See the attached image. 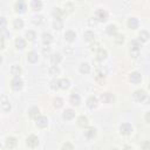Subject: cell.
Listing matches in <instances>:
<instances>
[{
  "instance_id": "24",
  "label": "cell",
  "mask_w": 150,
  "mask_h": 150,
  "mask_svg": "<svg viewBox=\"0 0 150 150\" xmlns=\"http://www.w3.org/2000/svg\"><path fill=\"white\" fill-rule=\"evenodd\" d=\"M83 38H84L86 41L93 42V41H95V33H94L93 30H87V32H84Z\"/></svg>"
},
{
  "instance_id": "1",
  "label": "cell",
  "mask_w": 150,
  "mask_h": 150,
  "mask_svg": "<svg viewBox=\"0 0 150 150\" xmlns=\"http://www.w3.org/2000/svg\"><path fill=\"white\" fill-rule=\"evenodd\" d=\"M141 41L139 40H132L130 42V54L132 57H138L139 54V49H141Z\"/></svg>"
},
{
  "instance_id": "15",
  "label": "cell",
  "mask_w": 150,
  "mask_h": 150,
  "mask_svg": "<svg viewBox=\"0 0 150 150\" xmlns=\"http://www.w3.org/2000/svg\"><path fill=\"white\" fill-rule=\"evenodd\" d=\"M74 116H75V111H74L73 109H66V110L63 111V114H62L63 120H67V121L73 120V118H74Z\"/></svg>"
},
{
  "instance_id": "16",
  "label": "cell",
  "mask_w": 150,
  "mask_h": 150,
  "mask_svg": "<svg viewBox=\"0 0 150 150\" xmlns=\"http://www.w3.org/2000/svg\"><path fill=\"white\" fill-rule=\"evenodd\" d=\"M84 136H86L88 139L94 138V137L96 136V129H95L94 127H89V128H87L86 131H84Z\"/></svg>"
},
{
  "instance_id": "33",
  "label": "cell",
  "mask_w": 150,
  "mask_h": 150,
  "mask_svg": "<svg viewBox=\"0 0 150 150\" xmlns=\"http://www.w3.org/2000/svg\"><path fill=\"white\" fill-rule=\"evenodd\" d=\"M95 80H96V82H97V83L103 84V83H104V81H105V76H104V74H103L102 71H97V73H96V75H95Z\"/></svg>"
},
{
  "instance_id": "19",
  "label": "cell",
  "mask_w": 150,
  "mask_h": 150,
  "mask_svg": "<svg viewBox=\"0 0 150 150\" xmlns=\"http://www.w3.org/2000/svg\"><path fill=\"white\" fill-rule=\"evenodd\" d=\"M88 124H89V120H88V117H87V116L81 115V116L77 118V125H79V127L84 128V127H87Z\"/></svg>"
},
{
  "instance_id": "10",
  "label": "cell",
  "mask_w": 150,
  "mask_h": 150,
  "mask_svg": "<svg viewBox=\"0 0 150 150\" xmlns=\"http://www.w3.org/2000/svg\"><path fill=\"white\" fill-rule=\"evenodd\" d=\"M129 81L134 84H137L142 81V75L138 73V71H132L130 75H129Z\"/></svg>"
},
{
  "instance_id": "28",
  "label": "cell",
  "mask_w": 150,
  "mask_h": 150,
  "mask_svg": "<svg viewBox=\"0 0 150 150\" xmlns=\"http://www.w3.org/2000/svg\"><path fill=\"white\" fill-rule=\"evenodd\" d=\"M105 32H107V34L108 35H110V36H114L115 34H117V27L115 26V25H109L107 28H105Z\"/></svg>"
},
{
  "instance_id": "27",
  "label": "cell",
  "mask_w": 150,
  "mask_h": 150,
  "mask_svg": "<svg viewBox=\"0 0 150 150\" xmlns=\"http://www.w3.org/2000/svg\"><path fill=\"white\" fill-rule=\"evenodd\" d=\"M15 47L18 49H23L26 47V40L23 38H20V36L16 38V40H15Z\"/></svg>"
},
{
  "instance_id": "45",
  "label": "cell",
  "mask_w": 150,
  "mask_h": 150,
  "mask_svg": "<svg viewBox=\"0 0 150 150\" xmlns=\"http://www.w3.org/2000/svg\"><path fill=\"white\" fill-rule=\"evenodd\" d=\"M90 49H91V50H95V52L98 50V49H100V43H98V42L91 43V45H90Z\"/></svg>"
},
{
  "instance_id": "5",
  "label": "cell",
  "mask_w": 150,
  "mask_h": 150,
  "mask_svg": "<svg viewBox=\"0 0 150 150\" xmlns=\"http://www.w3.org/2000/svg\"><path fill=\"white\" fill-rule=\"evenodd\" d=\"M100 100L103 102V103H112L114 102V100H115V96H114V94H111V93H109V91H105V93H102L101 94V96H100Z\"/></svg>"
},
{
  "instance_id": "3",
  "label": "cell",
  "mask_w": 150,
  "mask_h": 150,
  "mask_svg": "<svg viewBox=\"0 0 150 150\" xmlns=\"http://www.w3.org/2000/svg\"><path fill=\"white\" fill-rule=\"evenodd\" d=\"M11 87H12V89H14V90H20V89L23 87V81L21 80L20 76H14V77L11 80Z\"/></svg>"
},
{
  "instance_id": "13",
  "label": "cell",
  "mask_w": 150,
  "mask_h": 150,
  "mask_svg": "<svg viewBox=\"0 0 150 150\" xmlns=\"http://www.w3.org/2000/svg\"><path fill=\"white\" fill-rule=\"evenodd\" d=\"M107 56H108V52H107L105 49L100 48L98 50H96V59H97L98 61H103V60H105Z\"/></svg>"
},
{
  "instance_id": "18",
  "label": "cell",
  "mask_w": 150,
  "mask_h": 150,
  "mask_svg": "<svg viewBox=\"0 0 150 150\" xmlns=\"http://www.w3.org/2000/svg\"><path fill=\"white\" fill-rule=\"evenodd\" d=\"M69 102H70V104L71 105H79L80 104V102H81V98H80V96H79V94H75V93H73L71 95H70V97H69Z\"/></svg>"
},
{
  "instance_id": "11",
  "label": "cell",
  "mask_w": 150,
  "mask_h": 150,
  "mask_svg": "<svg viewBox=\"0 0 150 150\" xmlns=\"http://www.w3.org/2000/svg\"><path fill=\"white\" fill-rule=\"evenodd\" d=\"M62 61V55L60 53H54V54H50V62L54 66H57L60 62Z\"/></svg>"
},
{
  "instance_id": "6",
  "label": "cell",
  "mask_w": 150,
  "mask_h": 150,
  "mask_svg": "<svg viewBox=\"0 0 150 150\" xmlns=\"http://www.w3.org/2000/svg\"><path fill=\"white\" fill-rule=\"evenodd\" d=\"M120 131H121V134L122 135H130L131 132H132V127H131V124L130 123H122L121 125H120Z\"/></svg>"
},
{
  "instance_id": "36",
  "label": "cell",
  "mask_w": 150,
  "mask_h": 150,
  "mask_svg": "<svg viewBox=\"0 0 150 150\" xmlns=\"http://www.w3.org/2000/svg\"><path fill=\"white\" fill-rule=\"evenodd\" d=\"M1 108H2V110L4 111H9L11 110V108H12V105H11V103L7 101V98L6 97H2V103H1Z\"/></svg>"
},
{
  "instance_id": "12",
  "label": "cell",
  "mask_w": 150,
  "mask_h": 150,
  "mask_svg": "<svg viewBox=\"0 0 150 150\" xmlns=\"http://www.w3.org/2000/svg\"><path fill=\"white\" fill-rule=\"evenodd\" d=\"M16 144H18V141H16L15 137L9 136V137L6 138V148H8V149H14V148L16 146Z\"/></svg>"
},
{
  "instance_id": "21",
  "label": "cell",
  "mask_w": 150,
  "mask_h": 150,
  "mask_svg": "<svg viewBox=\"0 0 150 150\" xmlns=\"http://www.w3.org/2000/svg\"><path fill=\"white\" fill-rule=\"evenodd\" d=\"M138 25H139L138 19H136V18H129V19H128V27H129L130 29H136V28H138Z\"/></svg>"
},
{
  "instance_id": "31",
  "label": "cell",
  "mask_w": 150,
  "mask_h": 150,
  "mask_svg": "<svg viewBox=\"0 0 150 150\" xmlns=\"http://www.w3.org/2000/svg\"><path fill=\"white\" fill-rule=\"evenodd\" d=\"M138 40L141 42H146L149 40V33L146 30H141L138 34Z\"/></svg>"
},
{
  "instance_id": "44",
  "label": "cell",
  "mask_w": 150,
  "mask_h": 150,
  "mask_svg": "<svg viewBox=\"0 0 150 150\" xmlns=\"http://www.w3.org/2000/svg\"><path fill=\"white\" fill-rule=\"evenodd\" d=\"M42 54H43V56H50V47H48V46L43 47Z\"/></svg>"
},
{
  "instance_id": "14",
  "label": "cell",
  "mask_w": 150,
  "mask_h": 150,
  "mask_svg": "<svg viewBox=\"0 0 150 150\" xmlns=\"http://www.w3.org/2000/svg\"><path fill=\"white\" fill-rule=\"evenodd\" d=\"M97 104H98V100H97L96 96H90V97H88V100H87V105H88L90 109L96 108Z\"/></svg>"
},
{
  "instance_id": "34",
  "label": "cell",
  "mask_w": 150,
  "mask_h": 150,
  "mask_svg": "<svg viewBox=\"0 0 150 150\" xmlns=\"http://www.w3.org/2000/svg\"><path fill=\"white\" fill-rule=\"evenodd\" d=\"M53 27H54V29H56V30L62 29V28H63V21H62V19H55L54 22H53Z\"/></svg>"
},
{
  "instance_id": "40",
  "label": "cell",
  "mask_w": 150,
  "mask_h": 150,
  "mask_svg": "<svg viewBox=\"0 0 150 150\" xmlns=\"http://www.w3.org/2000/svg\"><path fill=\"white\" fill-rule=\"evenodd\" d=\"M26 38L29 40V41H34L35 38H36V33L34 30H27L26 32Z\"/></svg>"
},
{
  "instance_id": "29",
  "label": "cell",
  "mask_w": 150,
  "mask_h": 150,
  "mask_svg": "<svg viewBox=\"0 0 150 150\" xmlns=\"http://www.w3.org/2000/svg\"><path fill=\"white\" fill-rule=\"evenodd\" d=\"M27 60H28L30 63H35V62L38 61V54H36L34 50L28 52V54H27Z\"/></svg>"
},
{
  "instance_id": "30",
  "label": "cell",
  "mask_w": 150,
  "mask_h": 150,
  "mask_svg": "<svg viewBox=\"0 0 150 150\" xmlns=\"http://www.w3.org/2000/svg\"><path fill=\"white\" fill-rule=\"evenodd\" d=\"M69 86H70V81L68 79H60L59 80V88L67 89V88H69Z\"/></svg>"
},
{
  "instance_id": "20",
  "label": "cell",
  "mask_w": 150,
  "mask_h": 150,
  "mask_svg": "<svg viewBox=\"0 0 150 150\" xmlns=\"http://www.w3.org/2000/svg\"><path fill=\"white\" fill-rule=\"evenodd\" d=\"M42 1L41 0H32V2H30V7H32V9L33 11H35V12H38V11H41L42 9Z\"/></svg>"
},
{
  "instance_id": "23",
  "label": "cell",
  "mask_w": 150,
  "mask_h": 150,
  "mask_svg": "<svg viewBox=\"0 0 150 150\" xmlns=\"http://www.w3.org/2000/svg\"><path fill=\"white\" fill-rule=\"evenodd\" d=\"M45 22H46V19L43 15H35L33 18V23L36 26H42Z\"/></svg>"
},
{
  "instance_id": "42",
  "label": "cell",
  "mask_w": 150,
  "mask_h": 150,
  "mask_svg": "<svg viewBox=\"0 0 150 150\" xmlns=\"http://www.w3.org/2000/svg\"><path fill=\"white\" fill-rule=\"evenodd\" d=\"M7 26V20L4 16H0V30H4Z\"/></svg>"
},
{
  "instance_id": "22",
  "label": "cell",
  "mask_w": 150,
  "mask_h": 150,
  "mask_svg": "<svg viewBox=\"0 0 150 150\" xmlns=\"http://www.w3.org/2000/svg\"><path fill=\"white\" fill-rule=\"evenodd\" d=\"M64 39H66L68 42H73V41H75V39H76V33H75L74 30H67V32L64 33Z\"/></svg>"
},
{
  "instance_id": "37",
  "label": "cell",
  "mask_w": 150,
  "mask_h": 150,
  "mask_svg": "<svg viewBox=\"0 0 150 150\" xmlns=\"http://www.w3.org/2000/svg\"><path fill=\"white\" fill-rule=\"evenodd\" d=\"M13 25H14V28H16V29H21V28H23V20L21 19V18H18V19H15L14 20V22H13Z\"/></svg>"
},
{
  "instance_id": "41",
  "label": "cell",
  "mask_w": 150,
  "mask_h": 150,
  "mask_svg": "<svg viewBox=\"0 0 150 150\" xmlns=\"http://www.w3.org/2000/svg\"><path fill=\"white\" fill-rule=\"evenodd\" d=\"M114 36H115L114 40H115L116 43H118V45L123 43V41H124V35H123V34H115Z\"/></svg>"
},
{
  "instance_id": "32",
  "label": "cell",
  "mask_w": 150,
  "mask_h": 150,
  "mask_svg": "<svg viewBox=\"0 0 150 150\" xmlns=\"http://www.w3.org/2000/svg\"><path fill=\"white\" fill-rule=\"evenodd\" d=\"M11 74H12L13 76H20V74H21V67L18 66V64L12 66V68H11Z\"/></svg>"
},
{
  "instance_id": "8",
  "label": "cell",
  "mask_w": 150,
  "mask_h": 150,
  "mask_svg": "<svg viewBox=\"0 0 150 150\" xmlns=\"http://www.w3.org/2000/svg\"><path fill=\"white\" fill-rule=\"evenodd\" d=\"M26 9H27V4L23 0H18L15 2V11H16V13L22 14V13L26 12Z\"/></svg>"
},
{
  "instance_id": "7",
  "label": "cell",
  "mask_w": 150,
  "mask_h": 150,
  "mask_svg": "<svg viewBox=\"0 0 150 150\" xmlns=\"http://www.w3.org/2000/svg\"><path fill=\"white\" fill-rule=\"evenodd\" d=\"M26 144H27L29 148H35V146H38V145H39V138H38V136H35V135L28 136L27 139H26Z\"/></svg>"
},
{
  "instance_id": "9",
  "label": "cell",
  "mask_w": 150,
  "mask_h": 150,
  "mask_svg": "<svg viewBox=\"0 0 150 150\" xmlns=\"http://www.w3.org/2000/svg\"><path fill=\"white\" fill-rule=\"evenodd\" d=\"M35 122H36V125L39 128H46L48 125V118L46 116H42V115H39L36 118H35Z\"/></svg>"
},
{
  "instance_id": "47",
  "label": "cell",
  "mask_w": 150,
  "mask_h": 150,
  "mask_svg": "<svg viewBox=\"0 0 150 150\" xmlns=\"http://www.w3.org/2000/svg\"><path fill=\"white\" fill-rule=\"evenodd\" d=\"M62 149H69V150H73L74 146H73L70 143H64V144L62 145Z\"/></svg>"
},
{
  "instance_id": "2",
  "label": "cell",
  "mask_w": 150,
  "mask_h": 150,
  "mask_svg": "<svg viewBox=\"0 0 150 150\" xmlns=\"http://www.w3.org/2000/svg\"><path fill=\"white\" fill-rule=\"evenodd\" d=\"M95 19L97 20V22H104L108 20V12L105 9H97L95 13Z\"/></svg>"
},
{
  "instance_id": "48",
  "label": "cell",
  "mask_w": 150,
  "mask_h": 150,
  "mask_svg": "<svg viewBox=\"0 0 150 150\" xmlns=\"http://www.w3.org/2000/svg\"><path fill=\"white\" fill-rule=\"evenodd\" d=\"M88 22H89V25H90V26H95V25L97 23V20H96L95 18H90Z\"/></svg>"
},
{
  "instance_id": "17",
  "label": "cell",
  "mask_w": 150,
  "mask_h": 150,
  "mask_svg": "<svg viewBox=\"0 0 150 150\" xmlns=\"http://www.w3.org/2000/svg\"><path fill=\"white\" fill-rule=\"evenodd\" d=\"M42 42H43V45H46V46H49L52 42H53V35L50 34V33H43L42 34Z\"/></svg>"
},
{
  "instance_id": "25",
  "label": "cell",
  "mask_w": 150,
  "mask_h": 150,
  "mask_svg": "<svg viewBox=\"0 0 150 150\" xmlns=\"http://www.w3.org/2000/svg\"><path fill=\"white\" fill-rule=\"evenodd\" d=\"M28 115H29L30 118L35 120V118L40 115V110H39V108H38V107H32V108L28 110Z\"/></svg>"
},
{
  "instance_id": "46",
  "label": "cell",
  "mask_w": 150,
  "mask_h": 150,
  "mask_svg": "<svg viewBox=\"0 0 150 150\" xmlns=\"http://www.w3.org/2000/svg\"><path fill=\"white\" fill-rule=\"evenodd\" d=\"M66 9H67V11H66L67 13H71L73 9H74V7H73L71 4H67V5H66Z\"/></svg>"
},
{
  "instance_id": "50",
  "label": "cell",
  "mask_w": 150,
  "mask_h": 150,
  "mask_svg": "<svg viewBox=\"0 0 150 150\" xmlns=\"http://www.w3.org/2000/svg\"><path fill=\"white\" fill-rule=\"evenodd\" d=\"M145 120H146L148 123H150V112H146V115H145Z\"/></svg>"
},
{
  "instance_id": "26",
  "label": "cell",
  "mask_w": 150,
  "mask_h": 150,
  "mask_svg": "<svg viewBox=\"0 0 150 150\" xmlns=\"http://www.w3.org/2000/svg\"><path fill=\"white\" fill-rule=\"evenodd\" d=\"M52 14H53L54 19H62V16L64 15V12H63V9H61V8L56 7V8H54V9H53Z\"/></svg>"
},
{
  "instance_id": "49",
  "label": "cell",
  "mask_w": 150,
  "mask_h": 150,
  "mask_svg": "<svg viewBox=\"0 0 150 150\" xmlns=\"http://www.w3.org/2000/svg\"><path fill=\"white\" fill-rule=\"evenodd\" d=\"M5 47V41H4V38L0 36V49H2Z\"/></svg>"
},
{
  "instance_id": "39",
  "label": "cell",
  "mask_w": 150,
  "mask_h": 150,
  "mask_svg": "<svg viewBox=\"0 0 150 150\" xmlns=\"http://www.w3.org/2000/svg\"><path fill=\"white\" fill-rule=\"evenodd\" d=\"M53 105L55 107V108H61L62 105H63V100L61 98V97H55L54 100H53Z\"/></svg>"
},
{
  "instance_id": "38",
  "label": "cell",
  "mask_w": 150,
  "mask_h": 150,
  "mask_svg": "<svg viewBox=\"0 0 150 150\" xmlns=\"http://www.w3.org/2000/svg\"><path fill=\"white\" fill-rule=\"evenodd\" d=\"M49 75H52V76H57L59 74H60V69H59V67L57 66H52L50 68H49Z\"/></svg>"
},
{
  "instance_id": "43",
  "label": "cell",
  "mask_w": 150,
  "mask_h": 150,
  "mask_svg": "<svg viewBox=\"0 0 150 150\" xmlns=\"http://www.w3.org/2000/svg\"><path fill=\"white\" fill-rule=\"evenodd\" d=\"M50 88H52V89H54V90L59 89V80H57V79L52 80V82H50Z\"/></svg>"
},
{
  "instance_id": "4",
  "label": "cell",
  "mask_w": 150,
  "mask_h": 150,
  "mask_svg": "<svg viewBox=\"0 0 150 150\" xmlns=\"http://www.w3.org/2000/svg\"><path fill=\"white\" fill-rule=\"evenodd\" d=\"M132 96H134L135 101H137V102H143L144 100H146V98H148L146 93H145L144 90H142V89H138V90L134 91Z\"/></svg>"
},
{
  "instance_id": "51",
  "label": "cell",
  "mask_w": 150,
  "mask_h": 150,
  "mask_svg": "<svg viewBox=\"0 0 150 150\" xmlns=\"http://www.w3.org/2000/svg\"><path fill=\"white\" fill-rule=\"evenodd\" d=\"M1 62H2V56L0 55V64H1Z\"/></svg>"
},
{
  "instance_id": "35",
  "label": "cell",
  "mask_w": 150,
  "mask_h": 150,
  "mask_svg": "<svg viewBox=\"0 0 150 150\" xmlns=\"http://www.w3.org/2000/svg\"><path fill=\"white\" fill-rule=\"evenodd\" d=\"M80 71H81L82 74H88V73L90 71V66H89V63H87V62L81 63V64H80Z\"/></svg>"
}]
</instances>
